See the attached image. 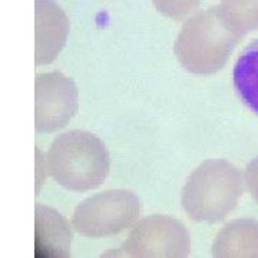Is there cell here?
I'll list each match as a JSON object with an SVG mask.
<instances>
[{
    "label": "cell",
    "instance_id": "5",
    "mask_svg": "<svg viewBox=\"0 0 258 258\" xmlns=\"http://www.w3.org/2000/svg\"><path fill=\"white\" fill-rule=\"evenodd\" d=\"M191 248L184 225L168 215H151L134 225L119 248L105 257H186Z\"/></svg>",
    "mask_w": 258,
    "mask_h": 258
},
{
    "label": "cell",
    "instance_id": "2",
    "mask_svg": "<svg viewBox=\"0 0 258 258\" xmlns=\"http://www.w3.org/2000/svg\"><path fill=\"white\" fill-rule=\"evenodd\" d=\"M242 194L240 171L225 159H207L188 176L182 189V207L197 222L221 221Z\"/></svg>",
    "mask_w": 258,
    "mask_h": 258
},
{
    "label": "cell",
    "instance_id": "3",
    "mask_svg": "<svg viewBox=\"0 0 258 258\" xmlns=\"http://www.w3.org/2000/svg\"><path fill=\"white\" fill-rule=\"evenodd\" d=\"M234 33L222 12L212 8L185 22L174 50L188 72L215 74L222 69L235 46Z\"/></svg>",
    "mask_w": 258,
    "mask_h": 258
},
{
    "label": "cell",
    "instance_id": "1",
    "mask_svg": "<svg viewBox=\"0 0 258 258\" xmlns=\"http://www.w3.org/2000/svg\"><path fill=\"white\" fill-rule=\"evenodd\" d=\"M50 176L71 191H91L103 184L109 172L105 144L88 131H68L52 142L46 157Z\"/></svg>",
    "mask_w": 258,
    "mask_h": 258
},
{
    "label": "cell",
    "instance_id": "7",
    "mask_svg": "<svg viewBox=\"0 0 258 258\" xmlns=\"http://www.w3.org/2000/svg\"><path fill=\"white\" fill-rule=\"evenodd\" d=\"M71 227L59 212L37 204L36 205V255L59 257L71 255Z\"/></svg>",
    "mask_w": 258,
    "mask_h": 258
},
{
    "label": "cell",
    "instance_id": "4",
    "mask_svg": "<svg viewBox=\"0 0 258 258\" xmlns=\"http://www.w3.org/2000/svg\"><path fill=\"white\" fill-rule=\"evenodd\" d=\"M141 214L138 197L125 189H111L85 200L74 214V228L85 237H111L132 227Z\"/></svg>",
    "mask_w": 258,
    "mask_h": 258
},
{
    "label": "cell",
    "instance_id": "9",
    "mask_svg": "<svg viewBox=\"0 0 258 258\" xmlns=\"http://www.w3.org/2000/svg\"><path fill=\"white\" fill-rule=\"evenodd\" d=\"M232 78L235 92L241 101L258 115V39L241 52L234 66Z\"/></svg>",
    "mask_w": 258,
    "mask_h": 258
},
{
    "label": "cell",
    "instance_id": "10",
    "mask_svg": "<svg viewBox=\"0 0 258 258\" xmlns=\"http://www.w3.org/2000/svg\"><path fill=\"white\" fill-rule=\"evenodd\" d=\"M157 8L166 16L174 19H184L189 12H192L200 0H154Z\"/></svg>",
    "mask_w": 258,
    "mask_h": 258
},
{
    "label": "cell",
    "instance_id": "6",
    "mask_svg": "<svg viewBox=\"0 0 258 258\" xmlns=\"http://www.w3.org/2000/svg\"><path fill=\"white\" fill-rule=\"evenodd\" d=\"M79 106L74 81L60 72L36 76L35 83V126L37 132H55L69 123Z\"/></svg>",
    "mask_w": 258,
    "mask_h": 258
},
{
    "label": "cell",
    "instance_id": "8",
    "mask_svg": "<svg viewBox=\"0 0 258 258\" xmlns=\"http://www.w3.org/2000/svg\"><path fill=\"white\" fill-rule=\"evenodd\" d=\"M45 8L37 0L36 64L50 63L63 47L68 35V22L63 13L50 0H43Z\"/></svg>",
    "mask_w": 258,
    "mask_h": 258
}]
</instances>
